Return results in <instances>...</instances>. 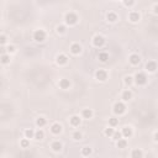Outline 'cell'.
Wrapping results in <instances>:
<instances>
[{
	"label": "cell",
	"mask_w": 158,
	"mask_h": 158,
	"mask_svg": "<svg viewBox=\"0 0 158 158\" xmlns=\"http://www.w3.org/2000/svg\"><path fill=\"white\" fill-rule=\"evenodd\" d=\"M153 138H155V141H156V142H158V131L155 132V135H153Z\"/></svg>",
	"instance_id": "cell-39"
},
{
	"label": "cell",
	"mask_w": 158,
	"mask_h": 158,
	"mask_svg": "<svg viewBox=\"0 0 158 158\" xmlns=\"http://www.w3.org/2000/svg\"><path fill=\"white\" fill-rule=\"evenodd\" d=\"M43 138H45V132H43V130H42V128L36 130V132H35V140H36V141H42Z\"/></svg>",
	"instance_id": "cell-22"
},
{
	"label": "cell",
	"mask_w": 158,
	"mask_h": 158,
	"mask_svg": "<svg viewBox=\"0 0 158 158\" xmlns=\"http://www.w3.org/2000/svg\"><path fill=\"white\" fill-rule=\"evenodd\" d=\"M132 91L130 90V89H126V90H124L122 91V94H121V99H122V101L124 103H126V101H130L132 99Z\"/></svg>",
	"instance_id": "cell-17"
},
{
	"label": "cell",
	"mask_w": 158,
	"mask_h": 158,
	"mask_svg": "<svg viewBox=\"0 0 158 158\" xmlns=\"http://www.w3.org/2000/svg\"><path fill=\"white\" fill-rule=\"evenodd\" d=\"M109 126L113 127V128L117 127V126H119V119H116V117H110V119H109Z\"/></svg>",
	"instance_id": "cell-29"
},
{
	"label": "cell",
	"mask_w": 158,
	"mask_h": 158,
	"mask_svg": "<svg viewBox=\"0 0 158 158\" xmlns=\"http://www.w3.org/2000/svg\"><path fill=\"white\" fill-rule=\"evenodd\" d=\"M98 59H99L100 62H108V59H109V53L108 52H104V51H101V52H99V54H98Z\"/></svg>",
	"instance_id": "cell-21"
},
{
	"label": "cell",
	"mask_w": 158,
	"mask_h": 158,
	"mask_svg": "<svg viewBox=\"0 0 158 158\" xmlns=\"http://www.w3.org/2000/svg\"><path fill=\"white\" fill-rule=\"evenodd\" d=\"M131 158H143L142 151L138 150V148H135V150H132V152H131Z\"/></svg>",
	"instance_id": "cell-25"
},
{
	"label": "cell",
	"mask_w": 158,
	"mask_h": 158,
	"mask_svg": "<svg viewBox=\"0 0 158 158\" xmlns=\"http://www.w3.org/2000/svg\"><path fill=\"white\" fill-rule=\"evenodd\" d=\"M82 46L77 43V42H74L71 45V47H69V51H71V53L74 54V56H78V54H80L82 53Z\"/></svg>",
	"instance_id": "cell-10"
},
{
	"label": "cell",
	"mask_w": 158,
	"mask_h": 158,
	"mask_svg": "<svg viewBox=\"0 0 158 158\" xmlns=\"http://www.w3.org/2000/svg\"><path fill=\"white\" fill-rule=\"evenodd\" d=\"M106 20H108L109 22H111V24H114V22H116L119 20V15L115 11H109L108 14H106Z\"/></svg>",
	"instance_id": "cell-16"
},
{
	"label": "cell",
	"mask_w": 158,
	"mask_h": 158,
	"mask_svg": "<svg viewBox=\"0 0 158 158\" xmlns=\"http://www.w3.org/2000/svg\"><path fill=\"white\" fill-rule=\"evenodd\" d=\"M113 140L115 141V142H117L119 140H121V138H124V136H122V132L121 131H119V130H115V132H114V135H113Z\"/></svg>",
	"instance_id": "cell-28"
},
{
	"label": "cell",
	"mask_w": 158,
	"mask_h": 158,
	"mask_svg": "<svg viewBox=\"0 0 158 158\" xmlns=\"http://www.w3.org/2000/svg\"><path fill=\"white\" fill-rule=\"evenodd\" d=\"M152 10H153V14H158V4H153Z\"/></svg>",
	"instance_id": "cell-38"
},
{
	"label": "cell",
	"mask_w": 158,
	"mask_h": 158,
	"mask_svg": "<svg viewBox=\"0 0 158 158\" xmlns=\"http://www.w3.org/2000/svg\"><path fill=\"white\" fill-rule=\"evenodd\" d=\"M58 85H59V88H61V89L67 90V89H69V88H71V82H69V79L63 78V79H59Z\"/></svg>",
	"instance_id": "cell-15"
},
{
	"label": "cell",
	"mask_w": 158,
	"mask_h": 158,
	"mask_svg": "<svg viewBox=\"0 0 158 158\" xmlns=\"http://www.w3.org/2000/svg\"><path fill=\"white\" fill-rule=\"evenodd\" d=\"M114 132H115V128H113V127H106L105 130H104V135H105V136L106 137H113V135H114Z\"/></svg>",
	"instance_id": "cell-31"
},
{
	"label": "cell",
	"mask_w": 158,
	"mask_h": 158,
	"mask_svg": "<svg viewBox=\"0 0 158 158\" xmlns=\"http://www.w3.org/2000/svg\"><path fill=\"white\" fill-rule=\"evenodd\" d=\"M20 146L22 148H27L30 146V140H29V138H22V140L20 141Z\"/></svg>",
	"instance_id": "cell-34"
},
{
	"label": "cell",
	"mask_w": 158,
	"mask_h": 158,
	"mask_svg": "<svg viewBox=\"0 0 158 158\" xmlns=\"http://www.w3.org/2000/svg\"><path fill=\"white\" fill-rule=\"evenodd\" d=\"M56 62H57L58 66H64V64L68 63V57L63 53H59L57 56V58H56Z\"/></svg>",
	"instance_id": "cell-14"
},
{
	"label": "cell",
	"mask_w": 158,
	"mask_h": 158,
	"mask_svg": "<svg viewBox=\"0 0 158 158\" xmlns=\"http://www.w3.org/2000/svg\"><path fill=\"white\" fill-rule=\"evenodd\" d=\"M94 116V113H93L91 109H83L82 110V117L85 119V120H89V119H93Z\"/></svg>",
	"instance_id": "cell-18"
},
{
	"label": "cell",
	"mask_w": 158,
	"mask_h": 158,
	"mask_svg": "<svg viewBox=\"0 0 158 158\" xmlns=\"http://www.w3.org/2000/svg\"><path fill=\"white\" fill-rule=\"evenodd\" d=\"M46 125H47V120H46L45 117H42V116H40V117L36 119V126L38 127V128L45 127Z\"/></svg>",
	"instance_id": "cell-20"
},
{
	"label": "cell",
	"mask_w": 158,
	"mask_h": 158,
	"mask_svg": "<svg viewBox=\"0 0 158 158\" xmlns=\"http://www.w3.org/2000/svg\"><path fill=\"white\" fill-rule=\"evenodd\" d=\"M0 62H1V64L10 63V54H9V53H3L1 56H0Z\"/></svg>",
	"instance_id": "cell-26"
},
{
	"label": "cell",
	"mask_w": 158,
	"mask_h": 158,
	"mask_svg": "<svg viewBox=\"0 0 158 158\" xmlns=\"http://www.w3.org/2000/svg\"><path fill=\"white\" fill-rule=\"evenodd\" d=\"M15 51H16V47H15V46H14V45H9V46H8L6 52H8L9 54H10V53H14V52H15Z\"/></svg>",
	"instance_id": "cell-36"
},
{
	"label": "cell",
	"mask_w": 158,
	"mask_h": 158,
	"mask_svg": "<svg viewBox=\"0 0 158 158\" xmlns=\"http://www.w3.org/2000/svg\"><path fill=\"white\" fill-rule=\"evenodd\" d=\"M72 138H73L74 141H80L82 138H83V135H82L80 131H78V130H77V131H74L72 133Z\"/></svg>",
	"instance_id": "cell-30"
},
{
	"label": "cell",
	"mask_w": 158,
	"mask_h": 158,
	"mask_svg": "<svg viewBox=\"0 0 158 158\" xmlns=\"http://www.w3.org/2000/svg\"><path fill=\"white\" fill-rule=\"evenodd\" d=\"M34 40L38 43L43 42V41L46 40V32L43 30H36L34 32Z\"/></svg>",
	"instance_id": "cell-4"
},
{
	"label": "cell",
	"mask_w": 158,
	"mask_h": 158,
	"mask_svg": "<svg viewBox=\"0 0 158 158\" xmlns=\"http://www.w3.org/2000/svg\"><path fill=\"white\" fill-rule=\"evenodd\" d=\"M124 82H125V84L128 85V87H130V85H132V83H135L133 77H131V76H126V77H125Z\"/></svg>",
	"instance_id": "cell-33"
},
{
	"label": "cell",
	"mask_w": 158,
	"mask_h": 158,
	"mask_svg": "<svg viewBox=\"0 0 158 158\" xmlns=\"http://www.w3.org/2000/svg\"><path fill=\"white\" fill-rule=\"evenodd\" d=\"M128 62L131 66H138L141 62V57L137 53H132V54H130V57H128Z\"/></svg>",
	"instance_id": "cell-12"
},
{
	"label": "cell",
	"mask_w": 158,
	"mask_h": 158,
	"mask_svg": "<svg viewBox=\"0 0 158 158\" xmlns=\"http://www.w3.org/2000/svg\"><path fill=\"white\" fill-rule=\"evenodd\" d=\"M108 72L105 71V69H98L95 72V78L98 79L99 82H105L106 79H108Z\"/></svg>",
	"instance_id": "cell-7"
},
{
	"label": "cell",
	"mask_w": 158,
	"mask_h": 158,
	"mask_svg": "<svg viewBox=\"0 0 158 158\" xmlns=\"http://www.w3.org/2000/svg\"><path fill=\"white\" fill-rule=\"evenodd\" d=\"M128 145V142L126 138H121V140H119L117 142H116V146H117V148H120V150H124V148H126Z\"/></svg>",
	"instance_id": "cell-24"
},
{
	"label": "cell",
	"mask_w": 158,
	"mask_h": 158,
	"mask_svg": "<svg viewBox=\"0 0 158 158\" xmlns=\"http://www.w3.org/2000/svg\"><path fill=\"white\" fill-rule=\"evenodd\" d=\"M121 132H122V136L124 138H131L132 137V135H133V131H132V128L130 127V126H124L121 128Z\"/></svg>",
	"instance_id": "cell-13"
},
{
	"label": "cell",
	"mask_w": 158,
	"mask_h": 158,
	"mask_svg": "<svg viewBox=\"0 0 158 158\" xmlns=\"http://www.w3.org/2000/svg\"><path fill=\"white\" fill-rule=\"evenodd\" d=\"M80 122H82V117L78 115H73L69 117V125H71L72 127H79Z\"/></svg>",
	"instance_id": "cell-9"
},
{
	"label": "cell",
	"mask_w": 158,
	"mask_h": 158,
	"mask_svg": "<svg viewBox=\"0 0 158 158\" xmlns=\"http://www.w3.org/2000/svg\"><path fill=\"white\" fill-rule=\"evenodd\" d=\"M62 130H63V127H62V125L59 122H53L52 125H51V127H49L51 133L54 135V136H58V135L62 132Z\"/></svg>",
	"instance_id": "cell-5"
},
{
	"label": "cell",
	"mask_w": 158,
	"mask_h": 158,
	"mask_svg": "<svg viewBox=\"0 0 158 158\" xmlns=\"http://www.w3.org/2000/svg\"><path fill=\"white\" fill-rule=\"evenodd\" d=\"M133 80H135V84H136V85L143 87V85L147 84L148 78H147V76L143 72H138V73H136V76L133 77Z\"/></svg>",
	"instance_id": "cell-2"
},
{
	"label": "cell",
	"mask_w": 158,
	"mask_h": 158,
	"mask_svg": "<svg viewBox=\"0 0 158 158\" xmlns=\"http://www.w3.org/2000/svg\"><path fill=\"white\" fill-rule=\"evenodd\" d=\"M6 36L5 35H1L0 36V45H1V47H4V46H5V43H6Z\"/></svg>",
	"instance_id": "cell-37"
},
{
	"label": "cell",
	"mask_w": 158,
	"mask_h": 158,
	"mask_svg": "<svg viewBox=\"0 0 158 158\" xmlns=\"http://www.w3.org/2000/svg\"><path fill=\"white\" fill-rule=\"evenodd\" d=\"M157 69H158V64L156 61H148L146 63V72L155 73V72H157Z\"/></svg>",
	"instance_id": "cell-8"
},
{
	"label": "cell",
	"mask_w": 158,
	"mask_h": 158,
	"mask_svg": "<svg viewBox=\"0 0 158 158\" xmlns=\"http://www.w3.org/2000/svg\"><path fill=\"white\" fill-rule=\"evenodd\" d=\"M135 4H136V3H135V0H124V5L127 6V8L133 6Z\"/></svg>",
	"instance_id": "cell-35"
},
{
	"label": "cell",
	"mask_w": 158,
	"mask_h": 158,
	"mask_svg": "<svg viewBox=\"0 0 158 158\" xmlns=\"http://www.w3.org/2000/svg\"><path fill=\"white\" fill-rule=\"evenodd\" d=\"M35 130L32 128H27L25 130V138H29V140H31V138H35Z\"/></svg>",
	"instance_id": "cell-27"
},
{
	"label": "cell",
	"mask_w": 158,
	"mask_h": 158,
	"mask_svg": "<svg viewBox=\"0 0 158 158\" xmlns=\"http://www.w3.org/2000/svg\"><path fill=\"white\" fill-rule=\"evenodd\" d=\"M93 45L95 46V47H103V46L105 45V38L104 36L101 35H95L94 37H93Z\"/></svg>",
	"instance_id": "cell-6"
},
{
	"label": "cell",
	"mask_w": 158,
	"mask_h": 158,
	"mask_svg": "<svg viewBox=\"0 0 158 158\" xmlns=\"http://www.w3.org/2000/svg\"><path fill=\"white\" fill-rule=\"evenodd\" d=\"M128 20L133 22V24H136V22H138L141 20V15H140V12L138 11H130L128 12Z\"/></svg>",
	"instance_id": "cell-11"
},
{
	"label": "cell",
	"mask_w": 158,
	"mask_h": 158,
	"mask_svg": "<svg viewBox=\"0 0 158 158\" xmlns=\"http://www.w3.org/2000/svg\"><path fill=\"white\" fill-rule=\"evenodd\" d=\"M56 31H57V34H59V35L66 34V31H67L66 25H58L57 27H56Z\"/></svg>",
	"instance_id": "cell-32"
},
{
	"label": "cell",
	"mask_w": 158,
	"mask_h": 158,
	"mask_svg": "<svg viewBox=\"0 0 158 158\" xmlns=\"http://www.w3.org/2000/svg\"><path fill=\"white\" fill-rule=\"evenodd\" d=\"M63 148V145L59 141H53L52 143H51V150H52L53 152H61Z\"/></svg>",
	"instance_id": "cell-19"
},
{
	"label": "cell",
	"mask_w": 158,
	"mask_h": 158,
	"mask_svg": "<svg viewBox=\"0 0 158 158\" xmlns=\"http://www.w3.org/2000/svg\"><path fill=\"white\" fill-rule=\"evenodd\" d=\"M78 21H79V17H78V15H77L76 12L69 11V12H67L66 15H64V24H66L67 26H74V25H77Z\"/></svg>",
	"instance_id": "cell-1"
},
{
	"label": "cell",
	"mask_w": 158,
	"mask_h": 158,
	"mask_svg": "<svg viewBox=\"0 0 158 158\" xmlns=\"http://www.w3.org/2000/svg\"><path fill=\"white\" fill-rule=\"evenodd\" d=\"M113 111L115 115H119L121 116L126 113V105L124 104V101H117V103H115L114 106H113Z\"/></svg>",
	"instance_id": "cell-3"
},
{
	"label": "cell",
	"mask_w": 158,
	"mask_h": 158,
	"mask_svg": "<svg viewBox=\"0 0 158 158\" xmlns=\"http://www.w3.org/2000/svg\"><path fill=\"white\" fill-rule=\"evenodd\" d=\"M80 153H82V156H83V157H89V156L91 155V153H93V150H91V147L85 146V147H83V148H82Z\"/></svg>",
	"instance_id": "cell-23"
}]
</instances>
